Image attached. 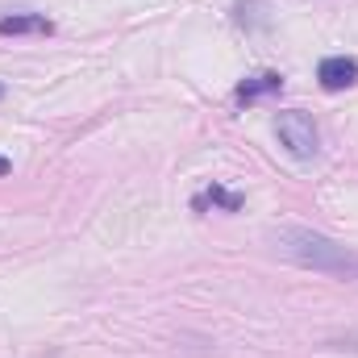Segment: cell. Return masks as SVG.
<instances>
[{
  "label": "cell",
  "mask_w": 358,
  "mask_h": 358,
  "mask_svg": "<svg viewBox=\"0 0 358 358\" xmlns=\"http://www.w3.org/2000/svg\"><path fill=\"white\" fill-rule=\"evenodd\" d=\"M267 242L283 263L321 271V275H338V279H358V250L334 242L329 234H317L304 225H279V229H267Z\"/></svg>",
  "instance_id": "6da1fadb"
},
{
  "label": "cell",
  "mask_w": 358,
  "mask_h": 358,
  "mask_svg": "<svg viewBox=\"0 0 358 358\" xmlns=\"http://www.w3.org/2000/svg\"><path fill=\"white\" fill-rule=\"evenodd\" d=\"M275 134H279V142L287 146L292 159H313L317 146H321L317 121H313L304 108H287V113H279V117H275Z\"/></svg>",
  "instance_id": "7a4b0ae2"
},
{
  "label": "cell",
  "mask_w": 358,
  "mask_h": 358,
  "mask_svg": "<svg viewBox=\"0 0 358 358\" xmlns=\"http://www.w3.org/2000/svg\"><path fill=\"white\" fill-rule=\"evenodd\" d=\"M317 80H321V88L325 92L350 88V84H358V59H346V55H329V59H321Z\"/></svg>",
  "instance_id": "3957f363"
},
{
  "label": "cell",
  "mask_w": 358,
  "mask_h": 358,
  "mask_svg": "<svg viewBox=\"0 0 358 358\" xmlns=\"http://www.w3.org/2000/svg\"><path fill=\"white\" fill-rule=\"evenodd\" d=\"M55 21L46 13H8L0 17V34H50Z\"/></svg>",
  "instance_id": "277c9868"
},
{
  "label": "cell",
  "mask_w": 358,
  "mask_h": 358,
  "mask_svg": "<svg viewBox=\"0 0 358 358\" xmlns=\"http://www.w3.org/2000/svg\"><path fill=\"white\" fill-rule=\"evenodd\" d=\"M279 88H283V76L279 71H263V76H250L246 84H238L234 96L242 104H250V100H263V96H271V92H279Z\"/></svg>",
  "instance_id": "5b68a950"
},
{
  "label": "cell",
  "mask_w": 358,
  "mask_h": 358,
  "mask_svg": "<svg viewBox=\"0 0 358 358\" xmlns=\"http://www.w3.org/2000/svg\"><path fill=\"white\" fill-rule=\"evenodd\" d=\"M234 21H238L242 29H271L267 0H238V4H234Z\"/></svg>",
  "instance_id": "8992f818"
},
{
  "label": "cell",
  "mask_w": 358,
  "mask_h": 358,
  "mask_svg": "<svg viewBox=\"0 0 358 358\" xmlns=\"http://www.w3.org/2000/svg\"><path fill=\"white\" fill-rule=\"evenodd\" d=\"M204 200H213V204H221V208H229V213H238L242 208V196H234V192H225V187H208L204 196H196V204H204Z\"/></svg>",
  "instance_id": "52a82bcc"
},
{
  "label": "cell",
  "mask_w": 358,
  "mask_h": 358,
  "mask_svg": "<svg viewBox=\"0 0 358 358\" xmlns=\"http://www.w3.org/2000/svg\"><path fill=\"white\" fill-rule=\"evenodd\" d=\"M8 171H13V163H8V159L0 155V176H8Z\"/></svg>",
  "instance_id": "ba28073f"
},
{
  "label": "cell",
  "mask_w": 358,
  "mask_h": 358,
  "mask_svg": "<svg viewBox=\"0 0 358 358\" xmlns=\"http://www.w3.org/2000/svg\"><path fill=\"white\" fill-rule=\"evenodd\" d=\"M0 100H4V84H0Z\"/></svg>",
  "instance_id": "9c48e42d"
}]
</instances>
